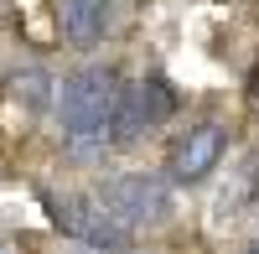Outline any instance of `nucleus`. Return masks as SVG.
<instances>
[{"mask_svg":"<svg viewBox=\"0 0 259 254\" xmlns=\"http://www.w3.org/2000/svg\"><path fill=\"white\" fill-rule=\"evenodd\" d=\"M119 73L109 62H83V68L62 73L57 78V99H52V114H57V130L62 145L73 156H99V151H114L109 135H114V109H119Z\"/></svg>","mask_w":259,"mask_h":254,"instance_id":"f257e3e1","label":"nucleus"},{"mask_svg":"<svg viewBox=\"0 0 259 254\" xmlns=\"http://www.w3.org/2000/svg\"><path fill=\"white\" fill-rule=\"evenodd\" d=\"M94 197L109 207V218L130 234H145V228H161L171 218V182L161 172H119L104 177L94 187Z\"/></svg>","mask_w":259,"mask_h":254,"instance_id":"f03ea898","label":"nucleus"},{"mask_svg":"<svg viewBox=\"0 0 259 254\" xmlns=\"http://www.w3.org/2000/svg\"><path fill=\"white\" fill-rule=\"evenodd\" d=\"M171 114H177V89H171L161 73L130 78L124 89H119V109H114V135H109V145L124 151V145L156 135L161 124H171Z\"/></svg>","mask_w":259,"mask_h":254,"instance_id":"7ed1b4c3","label":"nucleus"},{"mask_svg":"<svg viewBox=\"0 0 259 254\" xmlns=\"http://www.w3.org/2000/svg\"><path fill=\"white\" fill-rule=\"evenodd\" d=\"M41 202H47V213H52V223L62 234L78 239L94 254H119V249H130V239H135L130 228H119L109 218V207H104L94 192H41Z\"/></svg>","mask_w":259,"mask_h":254,"instance_id":"20e7f679","label":"nucleus"},{"mask_svg":"<svg viewBox=\"0 0 259 254\" xmlns=\"http://www.w3.org/2000/svg\"><path fill=\"white\" fill-rule=\"evenodd\" d=\"M223 151H228V124L223 119L187 124V130L177 135V145H171V156H166V182L171 187H197V182H207L223 166Z\"/></svg>","mask_w":259,"mask_h":254,"instance_id":"39448f33","label":"nucleus"},{"mask_svg":"<svg viewBox=\"0 0 259 254\" xmlns=\"http://www.w3.org/2000/svg\"><path fill=\"white\" fill-rule=\"evenodd\" d=\"M114 0H57V26L73 47H94V41L109 31Z\"/></svg>","mask_w":259,"mask_h":254,"instance_id":"423d86ee","label":"nucleus"},{"mask_svg":"<svg viewBox=\"0 0 259 254\" xmlns=\"http://www.w3.org/2000/svg\"><path fill=\"white\" fill-rule=\"evenodd\" d=\"M254 207H259V151H249L228 172L218 202H212V213H218V218H244V213H254Z\"/></svg>","mask_w":259,"mask_h":254,"instance_id":"0eeeda50","label":"nucleus"},{"mask_svg":"<svg viewBox=\"0 0 259 254\" xmlns=\"http://www.w3.org/2000/svg\"><path fill=\"white\" fill-rule=\"evenodd\" d=\"M6 83H11V99L26 104V109H47V104L57 99V78L47 68H16Z\"/></svg>","mask_w":259,"mask_h":254,"instance_id":"6e6552de","label":"nucleus"},{"mask_svg":"<svg viewBox=\"0 0 259 254\" xmlns=\"http://www.w3.org/2000/svg\"><path fill=\"white\" fill-rule=\"evenodd\" d=\"M249 94L259 99V62H254V73H249Z\"/></svg>","mask_w":259,"mask_h":254,"instance_id":"1a4fd4ad","label":"nucleus"},{"mask_svg":"<svg viewBox=\"0 0 259 254\" xmlns=\"http://www.w3.org/2000/svg\"><path fill=\"white\" fill-rule=\"evenodd\" d=\"M249 254H259V228H254V239H249Z\"/></svg>","mask_w":259,"mask_h":254,"instance_id":"9d476101","label":"nucleus"},{"mask_svg":"<svg viewBox=\"0 0 259 254\" xmlns=\"http://www.w3.org/2000/svg\"><path fill=\"white\" fill-rule=\"evenodd\" d=\"M0 254H11V249H6V244H0Z\"/></svg>","mask_w":259,"mask_h":254,"instance_id":"9b49d317","label":"nucleus"},{"mask_svg":"<svg viewBox=\"0 0 259 254\" xmlns=\"http://www.w3.org/2000/svg\"><path fill=\"white\" fill-rule=\"evenodd\" d=\"M89 254H94V249H89Z\"/></svg>","mask_w":259,"mask_h":254,"instance_id":"f8f14e48","label":"nucleus"}]
</instances>
